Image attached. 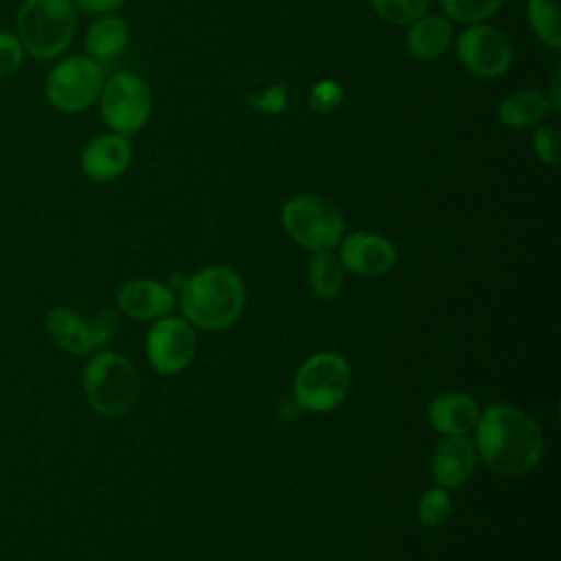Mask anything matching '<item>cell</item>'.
Masks as SVG:
<instances>
[{"instance_id": "20", "label": "cell", "mask_w": 561, "mask_h": 561, "mask_svg": "<svg viewBox=\"0 0 561 561\" xmlns=\"http://www.w3.org/2000/svg\"><path fill=\"white\" fill-rule=\"evenodd\" d=\"M307 283L318 298L329 300L340 294L344 283V267L337 254H333V250L313 252L307 267Z\"/></svg>"}, {"instance_id": "5", "label": "cell", "mask_w": 561, "mask_h": 561, "mask_svg": "<svg viewBox=\"0 0 561 561\" xmlns=\"http://www.w3.org/2000/svg\"><path fill=\"white\" fill-rule=\"evenodd\" d=\"M105 75L88 55H61L44 77V96L61 114H79L99 101Z\"/></svg>"}, {"instance_id": "4", "label": "cell", "mask_w": 561, "mask_h": 561, "mask_svg": "<svg viewBox=\"0 0 561 561\" xmlns=\"http://www.w3.org/2000/svg\"><path fill=\"white\" fill-rule=\"evenodd\" d=\"M83 392L94 412L123 416L138 399L140 377L127 357L114 351H101L85 364Z\"/></svg>"}, {"instance_id": "2", "label": "cell", "mask_w": 561, "mask_h": 561, "mask_svg": "<svg viewBox=\"0 0 561 561\" xmlns=\"http://www.w3.org/2000/svg\"><path fill=\"white\" fill-rule=\"evenodd\" d=\"M180 305L193 327L221 331L239 320L245 307V285L232 267L210 265L184 278Z\"/></svg>"}, {"instance_id": "16", "label": "cell", "mask_w": 561, "mask_h": 561, "mask_svg": "<svg viewBox=\"0 0 561 561\" xmlns=\"http://www.w3.org/2000/svg\"><path fill=\"white\" fill-rule=\"evenodd\" d=\"M480 416V408L473 397L465 392H445L430 401L427 421L430 425L445 436H465L469 434Z\"/></svg>"}, {"instance_id": "3", "label": "cell", "mask_w": 561, "mask_h": 561, "mask_svg": "<svg viewBox=\"0 0 561 561\" xmlns=\"http://www.w3.org/2000/svg\"><path fill=\"white\" fill-rule=\"evenodd\" d=\"M79 13L72 0H22L15 11V35L26 57L35 61L59 59L77 33Z\"/></svg>"}, {"instance_id": "9", "label": "cell", "mask_w": 561, "mask_h": 561, "mask_svg": "<svg viewBox=\"0 0 561 561\" xmlns=\"http://www.w3.org/2000/svg\"><path fill=\"white\" fill-rule=\"evenodd\" d=\"M456 53L462 66L482 79L504 75L513 61V46L508 37L484 22H476L458 35Z\"/></svg>"}, {"instance_id": "23", "label": "cell", "mask_w": 561, "mask_h": 561, "mask_svg": "<svg viewBox=\"0 0 561 561\" xmlns=\"http://www.w3.org/2000/svg\"><path fill=\"white\" fill-rule=\"evenodd\" d=\"M447 18L465 24H476L493 15L502 0H440Z\"/></svg>"}, {"instance_id": "21", "label": "cell", "mask_w": 561, "mask_h": 561, "mask_svg": "<svg viewBox=\"0 0 561 561\" xmlns=\"http://www.w3.org/2000/svg\"><path fill=\"white\" fill-rule=\"evenodd\" d=\"M557 4H559V0H528L530 28L550 48L561 46Z\"/></svg>"}, {"instance_id": "29", "label": "cell", "mask_w": 561, "mask_h": 561, "mask_svg": "<svg viewBox=\"0 0 561 561\" xmlns=\"http://www.w3.org/2000/svg\"><path fill=\"white\" fill-rule=\"evenodd\" d=\"M77 13L83 15H107L125 4V0H72Z\"/></svg>"}, {"instance_id": "12", "label": "cell", "mask_w": 561, "mask_h": 561, "mask_svg": "<svg viewBox=\"0 0 561 561\" xmlns=\"http://www.w3.org/2000/svg\"><path fill=\"white\" fill-rule=\"evenodd\" d=\"M340 263L355 276L377 278L388 274L397 263V248L377 232H353L340 239Z\"/></svg>"}, {"instance_id": "25", "label": "cell", "mask_w": 561, "mask_h": 561, "mask_svg": "<svg viewBox=\"0 0 561 561\" xmlns=\"http://www.w3.org/2000/svg\"><path fill=\"white\" fill-rule=\"evenodd\" d=\"M26 59L24 46L13 28H0V79H11L20 72Z\"/></svg>"}, {"instance_id": "22", "label": "cell", "mask_w": 561, "mask_h": 561, "mask_svg": "<svg viewBox=\"0 0 561 561\" xmlns=\"http://www.w3.org/2000/svg\"><path fill=\"white\" fill-rule=\"evenodd\" d=\"M451 497L447 493V489L443 486H432L427 489L421 497H419V504H416V517L421 524L425 526H440L449 519L451 515Z\"/></svg>"}, {"instance_id": "7", "label": "cell", "mask_w": 561, "mask_h": 561, "mask_svg": "<svg viewBox=\"0 0 561 561\" xmlns=\"http://www.w3.org/2000/svg\"><path fill=\"white\" fill-rule=\"evenodd\" d=\"M351 390V368L340 353L322 351L307 357L294 377V397L309 412L337 408Z\"/></svg>"}, {"instance_id": "18", "label": "cell", "mask_w": 561, "mask_h": 561, "mask_svg": "<svg viewBox=\"0 0 561 561\" xmlns=\"http://www.w3.org/2000/svg\"><path fill=\"white\" fill-rule=\"evenodd\" d=\"M127 42H129V24L116 13L96 15L88 24L83 35L85 55L96 61L116 57L127 46Z\"/></svg>"}, {"instance_id": "1", "label": "cell", "mask_w": 561, "mask_h": 561, "mask_svg": "<svg viewBox=\"0 0 561 561\" xmlns=\"http://www.w3.org/2000/svg\"><path fill=\"white\" fill-rule=\"evenodd\" d=\"M473 430L476 451L500 473H526L543 454V434L539 425L528 412L511 403L486 405Z\"/></svg>"}, {"instance_id": "28", "label": "cell", "mask_w": 561, "mask_h": 561, "mask_svg": "<svg viewBox=\"0 0 561 561\" xmlns=\"http://www.w3.org/2000/svg\"><path fill=\"white\" fill-rule=\"evenodd\" d=\"M250 103L263 114H280L287 105V94L280 85H270L259 96H252Z\"/></svg>"}, {"instance_id": "14", "label": "cell", "mask_w": 561, "mask_h": 561, "mask_svg": "<svg viewBox=\"0 0 561 561\" xmlns=\"http://www.w3.org/2000/svg\"><path fill=\"white\" fill-rule=\"evenodd\" d=\"M118 309L136 320H158L173 309V289L153 278H138L125 283L116 294Z\"/></svg>"}, {"instance_id": "13", "label": "cell", "mask_w": 561, "mask_h": 561, "mask_svg": "<svg viewBox=\"0 0 561 561\" xmlns=\"http://www.w3.org/2000/svg\"><path fill=\"white\" fill-rule=\"evenodd\" d=\"M131 162V145L121 134H99L81 151V169L94 182L116 180Z\"/></svg>"}, {"instance_id": "15", "label": "cell", "mask_w": 561, "mask_h": 561, "mask_svg": "<svg viewBox=\"0 0 561 561\" xmlns=\"http://www.w3.org/2000/svg\"><path fill=\"white\" fill-rule=\"evenodd\" d=\"M476 445L465 436H445L432 456V476L438 486H462L476 469Z\"/></svg>"}, {"instance_id": "8", "label": "cell", "mask_w": 561, "mask_h": 561, "mask_svg": "<svg viewBox=\"0 0 561 561\" xmlns=\"http://www.w3.org/2000/svg\"><path fill=\"white\" fill-rule=\"evenodd\" d=\"M96 103L110 131L121 136L140 131L153 110L151 88L136 72H116L107 77Z\"/></svg>"}, {"instance_id": "11", "label": "cell", "mask_w": 561, "mask_h": 561, "mask_svg": "<svg viewBox=\"0 0 561 561\" xmlns=\"http://www.w3.org/2000/svg\"><path fill=\"white\" fill-rule=\"evenodd\" d=\"M48 331L64 351L75 355H88L105 346L116 335L118 316L107 309L99 313L92 322H85L72 309L57 307L48 313Z\"/></svg>"}, {"instance_id": "27", "label": "cell", "mask_w": 561, "mask_h": 561, "mask_svg": "<svg viewBox=\"0 0 561 561\" xmlns=\"http://www.w3.org/2000/svg\"><path fill=\"white\" fill-rule=\"evenodd\" d=\"M342 88L337 81H331V79H324V81H318L313 88H311V96H309V105L318 112H333L340 103H342Z\"/></svg>"}, {"instance_id": "17", "label": "cell", "mask_w": 561, "mask_h": 561, "mask_svg": "<svg viewBox=\"0 0 561 561\" xmlns=\"http://www.w3.org/2000/svg\"><path fill=\"white\" fill-rule=\"evenodd\" d=\"M451 22L447 15L438 13H423L414 22H410L405 35L408 53L419 61H430L440 57L451 44Z\"/></svg>"}, {"instance_id": "6", "label": "cell", "mask_w": 561, "mask_h": 561, "mask_svg": "<svg viewBox=\"0 0 561 561\" xmlns=\"http://www.w3.org/2000/svg\"><path fill=\"white\" fill-rule=\"evenodd\" d=\"M285 232L311 252L333 250L344 237V217L340 208L318 195H296L280 210Z\"/></svg>"}, {"instance_id": "24", "label": "cell", "mask_w": 561, "mask_h": 561, "mask_svg": "<svg viewBox=\"0 0 561 561\" xmlns=\"http://www.w3.org/2000/svg\"><path fill=\"white\" fill-rule=\"evenodd\" d=\"M370 2L381 20L403 26L421 18L430 0H370Z\"/></svg>"}, {"instance_id": "26", "label": "cell", "mask_w": 561, "mask_h": 561, "mask_svg": "<svg viewBox=\"0 0 561 561\" xmlns=\"http://www.w3.org/2000/svg\"><path fill=\"white\" fill-rule=\"evenodd\" d=\"M533 149L537 153V158L543 162V164H559V134L554 127L550 125H539L533 134Z\"/></svg>"}, {"instance_id": "19", "label": "cell", "mask_w": 561, "mask_h": 561, "mask_svg": "<svg viewBox=\"0 0 561 561\" xmlns=\"http://www.w3.org/2000/svg\"><path fill=\"white\" fill-rule=\"evenodd\" d=\"M550 110V101L539 90H519L502 99L497 107V118L502 125L513 129H526L539 125Z\"/></svg>"}, {"instance_id": "10", "label": "cell", "mask_w": 561, "mask_h": 561, "mask_svg": "<svg viewBox=\"0 0 561 561\" xmlns=\"http://www.w3.org/2000/svg\"><path fill=\"white\" fill-rule=\"evenodd\" d=\"M147 357L153 370L160 375H175L184 370L197 348L193 324L186 318L162 316L147 333Z\"/></svg>"}]
</instances>
